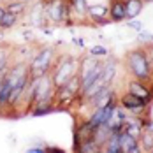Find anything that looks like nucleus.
Listing matches in <instances>:
<instances>
[{"label":"nucleus","instance_id":"f257e3e1","mask_svg":"<svg viewBox=\"0 0 153 153\" xmlns=\"http://www.w3.org/2000/svg\"><path fill=\"white\" fill-rule=\"evenodd\" d=\"M125 67L132 74L134 79L150 83L153 76V67L150 63V58L146 55L144 48H134L125 53Z\"/></svg>","mask_w":153,"mask_h":153},{"label":"nucleus","instance_id":"f03ea898","mask_svg":"<svg viewBox=\"0 0 153 153\" xmlns=\"http://www.w3.org/2000/svg\"><path fill=\"white\" fill-rule=\"evenodd\" d=\"M79 71V60L72 55H60L56 56V62L49 72L51 83L55 88L62 86L63 83H67L69 79H72L74 76H77Z\"/></svg>","mask_w":153,"mask_h":153},{"label":"nucleus","instance_id":"7ed1b4c3","mask_svg":"<svg viewBox=\"0 0 153 153\" xmlns=\"http://www.w3.org/2000/svg\"><path fill=\"white\" fill-rule=\"evenodd\" d=\"M56 51L51 46L41 48L30 62V74L32 76H46L51 72L55 62H56Z\"/></svg>","mask_w":153,"mask_h":153},{"label":"nucleus","instance_id":"20e7f679","mask_svg":"<svg viewBox=\"0 0 153 153\" xmlns=\"http://www.w3.org/2000/svg\"><path fill=\"white\" fill-rule=\"evenodd\" d=\"M118 104L125 107L127 113L132 116H148V102L130 92H123L122 95H118Z\"/></svg>","mask_w":153,"mask_h":153},{"label":"nucleus","instance_id":"39448f33","mask_svg":"<svg viewBox=\"0 0 153 153\" xmlns=\"http://www.w3.org/2000/svg\"><path fill=\"white\" fill-rule=\"evenodd\" d=\"M67 0H42L44 14L51 23H62L63 19V5Z\"/></svg>","mask_w":153,"mask_h":153},{"label":"nucleus","instance_id":"423d86ee","mask_svg":"<svg viewBox=\"0 0 153 153\" xmlns=\"http://www.w3.org/2000/svg\"><path fill=\"white\" fill-rule=\"evenodd\" d=\"M127 92H130V93H134V95H137V97H141V99H144L148 104H150V100L153 99V92L150 90L148 83L139 81V79H130L127 83Z\"/></svg>","mask_w":153,"mask_h":153},{"label":"nucleus","instance_id":"0eeeda50","mask_svg":"<svg viewBox=\"0 0 153 153\" xmlns=\"http://www.w3.org/2000/svg\"><path fill=\"white\" fill-rule=\"evenodd\" d=\"M120 144H122V153H141L143 152V148L139 144V139L132 137L125 130L120 132Z\"/></svg>","mask_w":153,"mask_h":153},{"label":"nucleus","instance_id":"6e6552de","mask_svg":"<svg viewBox=\"0 0 153 153\" xmlns=\"http://www.w3.org/2000/svg\"><path fill=\"white\" fill-rule=\"evenodd\" d=\"M109 19L111 23L125 21V2L123 0H109Z\"/></svg>","mask_w":153,"mask_h":153},{"label":"nucleus","instance_id":"1a4fd4ad","mask_svg":"<svg viewBox=\"0 0 153 153\" xmlns=\"http://www.w3.org/2000/svg\"><path fill=\"white\" fill-rule=\"evenodd\" d=\"M116 74H118V63H116V60L113 58V60H109V62H104L100 79H102V83H104L106 86L107 85H113V81H114Z\"/></svg>","mask_w":153,"mask_h":153},{"label":"nucleus","instance_id":"9d476101","mask_svg":"<svg viewBox=\"0 0 153 153\" xmlns=\"http://www.w3.org/2000/svg\"><path fill=\"white\" fill-rule=\"evenodd\" d=\"M125 2V19H134L137 18L143 9H144V2L143 0H123Z\"/></svg>","mask_w":153,"mask_h":153},{"label":"nucleus","instance_id":"9b49d317","mask_svg":"<svg viewBox=\"0 0 153 153\" xmlns=\"http://www.w3.org/2000/svg\"><path fill=\"white\" fill-rule=\"evenodd\" d=\"M100 152L106 153H122V144H120V132H111L106 143L102 144Z\"/></svg>","mask_w":153,"mask_h":153},{"label":"nucleus","instance_id":"f8f14e48","mask_svg":"<svg viewBox=\"0 0 153 153\" xmlns=\"http://www.w3.org/2000/svg\"><path fill=\"white\" fill-rule=\"evenodd\" d=\"M69 4H71V7H72V18L76 16V18H85V16H88V0H69Z\"/></svg>","mask_w":153,"mask_h":153},{"label":"nucleus","instance_id":"ddd939ff","mask_svg":"<svg viewBox=\"0 0 153 153\" xmlns=\"http://www.w3.org/2000/svg\"><path fill=\"white\" fill-rule=\"evenodd\" d=\"M4 5H5V11H9V13H14L18 16H23L27 13V2H21V0H7V2H4Z\"/></svg>","mask_w":153,"mask_h":153},{"label":"nucleus","instance_id":"4468645a","mask_svg":"<svg viewBox=\"0 0 153 153\" xmlns=\"http://www.w3.org/2000/svg\"><path fill=\"white\" fill-rule=\"evenodd\" d=\"M19 18H21V16L5 11V14L2 16V19H0V30H9V28L16 27V25H18V21H19Z\"/></svg>","mask_w":153,"mask_h":153},{"label":"nucleus","instance_id":"2eb2a0df","mask_svg":"<svg viewBox=\"0 0 153 153\" xmlns=\"http://www.w3.org/2000/svg\"><path fill=\"white\" fill-rule=\"evenodd\" d=\"M139 144H141L143 152H152L153 150V134L152 132L143 130V134H141V137H139Z\"/></svg>","mask_w":153,"mask_h":153},{"label":"nucleus","instance_id":"dca6fc26","mask_svg":"<svg viewBox=\"0 0 153 153\" xmlns=\"http://www.w3.org/2000/svg\"><path fill=\"white\" fill-rule=\"evenodd\" d=\"M79 152L81 153H100V146L92 139H88V141H85L81 146H79Z\"/></svg>","mask_w":153,"mask_h":153},{"label":"nucleus","instance_id":"f3484780","mask_svg":"<svg viewBox=\"0 0 153 153\" xmlns=\"http://www.w3.org/2000/svg\"><path fill=\"white\" fill-rule=\"evenodd\" d=\"M88 55H92L95 58H104L109 55V49L106 46H102V44H95L92 49H88Z\"/></svg>","mask_w":153,"mask_h":153},{"label":"nucleus","instance_id":"a211bd4d","mask_svg":"<svg viewBox=\"0 0 153 153\" xmlns=\"http://www.w3.org/2000/svg\"><path fill=\"white\" fill-rule=\"evenodd\" d=\"M137 33H139V41H141L144 46L153 42V33H152V32H148V30H144V28H143V30H139Z\"/></svg>","mask_w":153,"mask_h":153},{"label":"nucleus","instance_id":"6ab92c4d","mask_svg":"<svg viewBox=\"0 0 153 153\" xmlns=\"http://www.w3.org/2000/svg\"><path fill=\"white\" fill-rule=\"evenodd\" d=\"M125 23H127L128 28H132V30H136V32L144 28V23H143V21H137L136 18H134V19H125Z\"/></svg>","mask_w":153,"mask_h":153},{"label":"nucleus","instance_id":"aec40b11","mask_svg":"<svg viewBox=\"0 0 153 153\" xmlns=\"http://www.w3.org/2000/svg\"><path fill=\"white\" fill-rule=\"evenodd\" d=\"M143 128H144L146 132H152L153 134V118L146 116V118H144V125H143Z\"/></svg>","mask_w":153,"mask_h":153},{"label":"nucleus","instance_id":"412c9836","mask_svg":"<svg viewBox=\"0 0 153 153\" xmlns=\"http://www.w3.org/2000/svg\"><path fill=\"white\" fill-rule=\"evenodd\" d=\"M27 152L28 153H46V148H42V146H32Z\"/></svg>","mask_w":153,"mask_h":153},{"label":"nucleus","instance_id":"4be33fe9","mask_svg":"<svg viewBox=\"0 0 153 153\" xmlns=\"http://www.w3.org/2000/svg\"><path fill=\"white\" fill-rule=\"evenodd\" d=\"M74 44H77L79 48H85V46H86V42H85V39H74Z\"/></svg>","mask_w":153,"mask_h":153},{"label":"nucleus","instance_id":"5701e85b","mask_svg":"<svg viewBox=\"0 0 153 153\" xmlns=\"http://www.w3.org/2000/svg\"><path fill=\"white\" fill-rule=\"evenodd\" d=\"M5 14V5L4 4H0V19H2V16Z\"/></svg>","mask_w":153,"mask_h":153},{"label":"nucleus","instance_id":"b1692460","mask_svg":"<svg viewBox=\"0 0 153 153\" xmlns=\"http://www.w3.org/2000/svg\"><path fill=\"white\" fill-rule=\"evenodd\" d=\"M143 2H144V4H152L153 0H143Z\"/></svg>","mask_w":153,"mask_h":153},{"label":"nucleus","instance_id":"393cba45","mask_svg":"<svg viewBox=\"0 0 153 153\" xmlns=\"http://www.w3.org/2000/svg\"><path fill=\"white\" fill-rule=\"evenodd\" d=\"M21 2H27V4H28V2H30V0H21Z\"/></svg>","mask_w":153,"mask_h":153},{"label":"nucleus","instance_id":"a878e982","mask_svg":"<svg viewBox=\"0 0 153 153\" xmlns=\"http://www.w3.org/2000/svg\"><path fill=\"white\" fill-rule=\"evenodd\" d=\"M152 152H153V150H152Z\"/></svg>","mask_w":153,"mask_h":153}]
</instances>
